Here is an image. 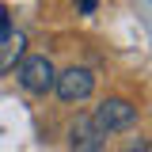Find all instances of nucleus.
<instances>
[{
    "label": "nucleus",
    "mask_w": 152,
    "mask_h": 152,
    "mask_svg": "<svg viewBox=\"0 0 152 152\" xmlns=\"http://www.w3.org/2000/svg\"><path fill=\"white\" fill-rule=\"evenodd\" d=\"M15 80H19V88L31 91V95H50L53 91V80H57V69H53L50 57L27 53L19 61V69H15Z\"/></svg>",
    "instance_id": "1"
},
{
    "label": "nucleus",
    "mask_w": 152,
    "mask_h": 152,
    "mask_svg": "<svg viewBox=\"0 0 152 152\" xmlns=\"http://www.w3.org/2000/svg\"><path fill=\"white\" fill-rule=\"evenodd\" d=\"M91 91H95V72L88 65H69V69H61L57 80H53V95L61 103H84Z\"/></svg>",
    "instance_id": "2"
},
{
    "label": "nucleus",
    "mask_w": 152,
    "mask_h": 152,
    "mask_svg": "<svg viewBox=\"0 0 152 152\" xmlns=\"http://www.w3.org/2000/svg\"><path fill=\"white\" fill-rule=\"evenodd\" d=\"M95 126L103 133H122V129H129L133 122H137V107H133L129 99H122V95H107L99 107H95Z\"/></svg>",
    "instance_id": "3"
},
{
    "label": "nucleus",
    "mask_w": 152,
    "mask_h": 152,
    "mask_svg": "<svg viewBox=\"0 0 152 152\" xmlns=\"http://www.w3.org/2000/svg\"><path fill=\"white\" fill-rule=\"evenodd\" d=\"M107 133L95 126L91 114H76V122L69 126V148L72 152H103Z\"/></svg>",
    "instance_id": "4"
},
{
    "label": "nucleus",
    "mask_w": 152,
    "mask_h": 152,
    "mask_svg": "<svg viewBox=\"0 0 152 152\" xmlns=\"http://www.w3.org/2000/svg\"><path fill=\"white\" fill-rule=\"evenodd\" d=\"M23 57H27V34H19V31H8V34L0 38V76L15 72Z\"/></svg>",
    "instance_id": "5"
},
{
    "label": "nucleus",
    "mask_w": 152,
    "mask_h": 152,
    "mask_svg": "<svg viewBox=\"0 0 152 152\" xmlns=\"http://www.w3.org/2000/svg\"><path fill=\"white\" fill-rule=\"evenodd\" d=\"M8 31H15V27H12V19H8V12H4V8H0V38L8 34Z\"/></svg>",
    "instance_id": "6"
},
{
    "label": "nucleus",
    "mask_w": 152,
    "mask_h": 152,
    "mask_svg": "<svg viewBox=\"0 0 152 152\" xmlns=\"http://www.w3.org/2000/svg\"><path fill=\"white\" fill-rule=\"evenodd\" d=\"M126 152H152V148H148V145H145V141H137V145H129V148H126Z\"/></svg>",
    "instance_id": "7"
}]
</instances>
